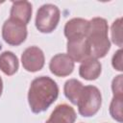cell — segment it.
<instances>
[{
  "label": "cell",
  "instance_id": "1",
  "mask_svg": "<svg viewBox=\"0 0 123 123\" xmlns=\"http://www.w3.org/2000/svg\"><path fill=\"white\" fill-rule=\"evenodd\" d=\"M59 86L48 76L34 79L28 90V103L34 113L45 111L58 98Z\"/></svg>",
  "mask_w": 123,
  "mask_h": 123
},
{
  "label": "cell",
  "instance_id": "2",
  "mask_svg": "<svg viewBox=\"0 0 123 123\" xmlns=\"http://www.w3.org/2000/svg\"><path fill=\"white\" fill-rule=\"evenodd\" d=\"M109 25L103 17H93L88 21L86 40L90 57L94 59L104 58L111 49V41L108 37Z\"/></svg>",
  "mask_w": 123,
  "mask_h": 123
},
{
  "label": "cell",
  "instance_id": "3",
  "mask_svg": "<svg viewBox=\"0 0 123 123\" xmlns=\"http://www.w3.org/2000/svg\"><path fill=\"white\" fill-rule=\"evenodd\" d=\"M76 105L82 116L91 117L95 115L102 105V95L99 88L91 85L84 86Z\"/></svg>",
  "mask_w": 123,
  "mask_h": 123
},
{
  "label": "cell",
  "instance_id": "4",
  "mask_svg": "<svg viewBox=\"0 0 123 123\" xmlns=\"http://www.w3.org/2000/svg\"><path fill=\"white\" fill-rule=\"evenodd\" d=\"M61 18V12L54 4L40 6L36 15V28L43 34L52 33L58 26Z\"/></svg>",
  "mask_w": 123,
  "mask_h": 123
},
{
  "label": "cell",
  "instance_id": "5",
  "mask_svg": "<svg viewBox=\"0 0 123 123\" xmlns=\"http://www.w3.org/2000/svg\"><path fill=\"white\" fill-rule=\"evenodd\" d=\"M28 36L27 26L19 21L9 18L2 26V37L6 43L12 46L22 44Z\"/></svg>",
  "mask_w": 123,
  "mask_h": 123
},
{
  "label": "cell",
  "instance_id": "6",
  "mask_svg": "<svg viewBox=\"0 0 123 123\" xmlns=\"http://www.w3.org/2000/svg\"><path fill=\"white\" fill-rule=\"evenodd\" d=\"M45 57L43 51L37 46L26 48L21 55V63L23 68L28 72H37L43 68Z\"/></svg>",
  "mask_w": 123,
  "mask_h": 123
},
{
  "label": "cell",
  "instance_id": "7",
  "mask_svg": "<svg viewBox=\"0 0 123 123\" xmlns=\"http://www.w3.org/2000/svg\"><path fill=\"white\" fill-rule=\"evenodd\" d=\"M66 50L67 55L72 59L74 62H82L83 61L90 57L86 37H80L67 39Z\"/></svg>",
  "mask_w": 123,
  "mask_h": 123
},
{
  "label": "cell",
  "instance_id": "8",
  "mask_svg": "<svg viewBox=\"0 0 123 123\" xmlns=\"http://www.w3.org/2000/svg\"><path fill=\"white\" fill-rule=\"evenodd\" d=\"M74 65V62L67 54L59 53L52 57L49 62V69L57 77H66L73 72Z\"/></svg>",
  "mask_w": 123,
  "mask_h": 123
},
{
  "label": "cell",
  "instance_id": "9",
  "mask_svg": "<svg viewBox=\"0 0 123 123\" xmlns=\"http://www.w3.org/2000/svg\"><path fill=\"white\" fill-rule=\"evenodd\" d=\"M77 114L75 110L67 104L56 106L45 123H74Z\"/></svg>",
  "mask_w": 123,
  "mask_h": 123
},
{
  "label": "cell",
  "instance_id": "10",
  "mask_svg": "<svg viewBox=\"0 0 123 123\" xmlns=\"http://www.w3.org/2000/svg\"><path fill=\"white\" fill-rule=\"evenodd\" d=\"M32 4L28 1H13L12 3V8L10 12V18L21 22L26 25L30 22L32 18Z\"/></svg>",
  "mask_w": 123,
  "mask_h": 123
},
{
  "label": "cell",
  "instance_id": "11",
  "mask_svg": "<svg viewBox=\"0 0 123 123\" xmlns=\"http://www.w3.org/2000/svg\"><path fill=\"white\" fill-rule=\"evenodd\" d=\"M88 29V20L81 17H74L68 20L63 28L64 36L67 39L80 37H86Z\"/></svg>",
  "mask_w": 123,
  "mask_h": 123
},
{
  "label": "cell",
  "instance_id": "12",
  "mask_svg": "<svg viewBox=\"0 0 123 123\" xmlns=\"http://www.w3.org/2000/svg\"><path fill=\"white\" fill-rule=\"evenodd\" d=\"M102 72L101 62L94 58H87L83 61L79 66V75L86 81L96 80Z\"/></svg>",
  "mask_w": 123,
  "mask_h": 123
},
{
  "label": "cell",
  "instance_id": "13",
  "mask_svg": "<svg viewBox=\"0 0 123 123\" xmlns=\"http://www.w3.org/2000/svg\"><path fill=\"white\" fill-rule=\"evenodd\" d=\"M19 62L15 54L11 51H4L0 54V70L7 76H12L18 70Z\"/></svg>",
  "mask_w": 123,
  "mask_h": 123
},
{
  "label": "cell",
  "instance_id": "14",
  "mask_svg": "<svg viewBox=\"0 0 123 123\" xmlns=\"http://www.w3.org/2000/svg\"><path fill=\"white\" fill-rule=\"evenodd\" d=\"M84 87V85L77 79H69L64 83L63 93L65 97L74 105L77 104L79 95Z\"/></svg>",
  "mask_w": 123,
  "mask_h": 123
},
{
  "label": "cell",
  "instance_id": "15",
  "mask_svg": "<svg viewBox=\"0 0 123 123\" xmlns=\"http://www.w3.org/2000/svg\"><path fill=\"white\" fill-rule=\"evenodd\" d=\"M123 97L113 96L111 104H110V114L111 116L117 122H123V114H122V106H123Z\"/></svg>",
  "mask_w": 123,
  "mask_h": 123
},
{
  "label": "cell",
  "instance_id": "16",
  "mask_svg": "<svg viewBox=\"0 0 123 123\" xmlns=\"http://www.w3.org/2000/svg\"><path fill=\"white\" fill-rule=\"evenodd\" d=\"M111 41L119 46L120 48L122 47V17H119L115 19L111 27Z\"/></svg>",
  "mask_w": 123,
  "mask_h": 123
},
{
  "label": "cell",
  "instance_id": "17",
  "mask_svg": "<svg viewBox=\"0 0 123 123\" xmlns=\"http://www.w3.org/2000/svg\"><path fill=\"white\" fill-rule=\"evenodd\" d=\"M123 75H117L113 78L111 82V90L113 93V96H120L123 97Z\"/></svg>",
  "mask_w": 123,
  "mask_h": 123
},
{
  "label": "cell",
  "instance_id": "18",
  "mask_svg": "<svg viewBox=\"0 0 123 123\" xmlns=\"http://www.w3.org/2000/svg\"><path fill=\"white\" fill-rule=\"evenodd\" d=\"M122 49L119 48L112 56L111 58V65L112 67L117 70V71H122L123 70V65H122Z\"/></svg>",
  "mask_w": 123,
  "mask_h": 123
},
{
  "label": "cell",
  "instance_id": "19",
  "mask_svg": "<svg viewBox=\"0 0 123 123\" xmlns=\"http://www.w3.org/2000/svg\"><path fill=\"white\" fill-rule=\"evenodd\" d=\"M2 92H3V81H2V78L0 76V96L2 95Z\"/></svg>",
  "mask_w": 123,
  "mask_h": 123
}]
</instances>
